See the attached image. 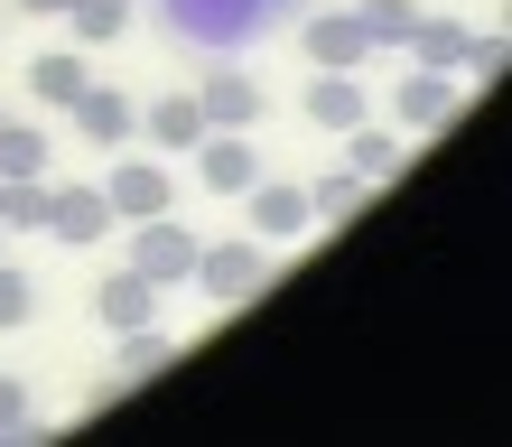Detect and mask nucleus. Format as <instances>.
Masks as SVG:
<instances>
[{"label":"nucleus","mask_w":512,"mask_h":447,"mask_svg":"<svg viewBox=\"0 0 512 447\" xmlns=\"http://www.w3.org/2000/svg\"><path fill=\"white\" fill-rule=\"evenodd\" d=\"M131 271L159 280V289L196 271V233L177 224V205H168V215H149V224H131Z\"/></svg>","instance_id":"obj_1"},{"label":"nucleus","mask_w":512,"mask_h":447,"mask_svg":"<svg viewBox=\"0 0 512 447\" xmlns=\"http://www.w3.org/2000/svg\"><path fill=\"white\" fill-rule=\"evenodd\" d=\"M103 205H112V224H149V215H168L177 205V177L159 159H122L103 177Z\"/></svg>","instance_id":"obj_2"},{"label":"nucleus","mask_w":512,"mask_h":447,"mask_svg":"<svg viewBox=\"0 0 512 447\" xmlns=\"http://www.w3.org/2000/svg\"><path fill=\"white\" fill-rule=\"evenodd\" d=\"M196 112H205V131H252V122H261V75H243V66H205Z\"/></svg>","instance_id":"obj_3"},{"label":"nucleus","mask_w":512,"mask_h":447,"mask_svg":"<svg viewBox=\"0 0 512 447\" xmlns=\"http://www.w3.org/2000/svg\"><path fill=\"white\" fill-rule=\"evenodd\" d=\"M205 298H224V308H233V298H252L261 289V243H215V252H205L196 243V271H187Z\"/></svg>","instance_id":"obj_4"},{"label":"nucleus","mask_w":512,"mask_h":447,"mask_svg":"<svg viewBox=\"0 0 512 447\" xmlns=\"http://www.w3.org/2000/svg\"><path fill=\"white\" fill-rule=\"evenodd\" d=\"M252 177H261V149H252V140H233V131H205V140H196V187L243 196Z\"/></svg>","instance_id":"obj_5"},{"label":"nucleus","mask_w":512,"mask_h":447,"mask_svg":"<svg viewBox=\"0 0 512 447\" xmlns=\"http://www.w3.org/2000/svg\"><path fill=\"white\" fill-rule=\"evenodd\" d=\"M252 243H298V233H308L317 215H308V187H261V177H252Z\"/></svg>","instance_id":"obj_6"},{"label":"nucleus","mask_w":512,"mask_h":447,"mask_svg":"<svg viewBox=\"0 0 512 447\" xmlns=\"http://www.w3.org/2000/svg\"><path fill=\"white\" fill-rule=\"evenodd\" d=\"M308 122H317V131H354V122H373V94H364L345 66H326V75L308 84Z\"/></svg>","instance_id":"obj_7"},{"label":"nucleus","mask_w":512,"mask_h":447,"mask_svg":"<svg viewBox=\"0 0 512 447\" xmlns=\"http://www.w3.org/2000/svg\"><path fill=\"white\" fill-rule=\"evenodd\" d=\"M47 233H56V243H103V233H112L103 187H56L47 196Z\"/></svg>","instance_id":"obj_8"},{"label":"nucleus","mask_w":512,"mask_h":447,"mask_svg":"<svg viewBox=\"0 0 512 447\" xmlns=\"http://www.w3.org/2000/svg\"><path fill=\"white\" fill-rule=\"evenodd\" d=\"M149 308H159V280H140L131 261H122V271H112V280L94 289V317L112 326V336H131V326H149Z\"/></svg>","instance_id":"obj_9"},{"label":"nucleus","mask_w":512,"mask_h":447,"mask_svg":"<svg viewBox=\"0 0 512 447\" xmlns=\"http://www.w3.org/2000/svg\"><path fill=\"white\" fill-rule=\"evenodd\" d=\"M66 112H75V131L94 140V149H112V140H131V131H140V112H131L122 94H103V84H84V94H75Z\"/></svg>","instance_id":"obj_10"},{"label":"nucleus","mask_w":512,"mask_h":447,"mask_svg":"<svg viewBox=\"0 0 512 447\" xmlns=\"http://www.w3.org/2000/svg\"><path fill=\"white\" fill-rule=\"evenodd\" d=\"M140 131H149V149H168V159H177V149L205 140V112H196V94H168V103L140 112Z\"/></svg>","instance_id":"obj_11"},{"label":"nucleus","mask_w":512,"mask_h":447,"mask_svg":"<svg viewBox=\"0 0 512 447\" xmlns=\"http://www.w3.org/2000/svg\"><path fill=\"white\" fill-rule=\"evenodd\" d=\"M364 28H354V10H336V19H308V66H364Z\"/></svg>","instance_id":"obj_12"},{"label":"nucleus","mask_w":512,"mask_h":447,"mask_svg":"<svg viewBox=\"0 0 512 447\" xmlns=\"http://www.w3.org/2000/svg\"><path fill=\"white\" fill-rule=\"evenodd\" d=\"M447 112H457V84H447L438 66H419V75L401 84V122H410V131H438Z\"/></svg>","instance_id":"obj_13"},{"label":"nucleus","mask_w":512,"mask_h":447,"mask_svg":"<svg viewBox=\"0 0 512 447\" xmlns=\"http://www.w3.org/2000/svg\"><path fill=\"white\" fill-rule=\"evenodd\" d=\"M84 84H94V75H84L75 47H56V56H38V66H28V94H38V103H75Z\"/></svg>","instance_id":"obj_14"},{"label":"nucleus","mask_w":512,"mask_h":447,"mask_svg":"<svg viewBox=\"0 0 512 447\" xmlns=\"http://www.w3.org/2000/svg\"><path fill=\"white\" fill-rule=\"evenodd\" d=\"M47 131L38 122H0V177H47Z\"/></svg>","instance_id":"obj_15"},{"label":"nucleus","mask_w":512,"mask_h":447,"mask_svg":"<svg viewBox=\"0 0 512 447\" xmlns=\"http://www.w3.org/2000/svg\"><path fill=\"white\" fill-rule=\"evenodd\" d=\"M354 28H364V47H410L419 10H410V0H364V10H354Z\"/></svg>","instance_id":"obj_16"},{"label":"nucleus","mask_w":512,"mask_h":447,"mask_svg":"<svg viewBox=\"0 0 512 447\" xmlns=\"http://www.w3.org/2000/svg\"><path fill=\"white\" fill-rule=\"evenodd\" d=\"M47 224V187L38 177H0V233H38Z\"/></svg>","instance_id":"obj_17"},{"label":"nucleus","mask_w":512,"mask_h":447,"mask_svg":"<svg viewBox=\"0 0 512 447\" xmlns=\"http://www.w3.org/2000/svg\"><path fill=\"white\" fill-rule=\"evenodd\" d=\"M66 19H75L84 47H103V38H122V28H131V0H66Z\"/></svg>","instance_id":"obj_18"},{"label":"nucleus","mask_w":512,"mask_h":447,"mask_svg":"<svg viewBox=\"0 0 512 447\" xmlns=\"http://www.w3.org/2000/svg\"><path fill=\"white\" fill-rule=\"evenodd\" d=\"M410 56H419V66H466V28L419 19V28H410Z\"/></svg>","instance_id":"obj_19"},{"label":"nucleus","mask_w":512,"mask_h":447,"mask_svg":"<svg viewBox=\"0 0 512 447\" xmlns=\"http://www.w3.org/2000/svg\"><path fill=\"white\" fill-rule=\"evenodd\" d=\"M364 187H373V177H354V168H345V177H317V187H308V215H326V224H345L354 205H364Z\"/></svg>","instance_id":"obj_20"},{"label":"nucleus","mask_w":512,"mask_h":447,"mask_svg":"<svg viewBox=\"0 0 512 447\" xmlns=\"http://www.w3.org/2000/svg\"><path fill=\"white\" fill-rule=\"evenodd\" d=\"M345 140H354V177H391V168H401V140H391V131H373V122H354Z\"/></svg>","instance_id":"obj_21"},{"label":"nucleus","mask_w":512,"mask_h":447,"mask_svg":"<svg viewBox=\"0 0 512 447\" xmlns=\"http://www.w3.org/2000/svg\"><path fill=\"white\" fill-rule=\"evenodd\" d=\"M38 317V280H19L10 261H0V336H10V326H28Z\"/></svg>","instance_id":"obj_22"},{"label":"nucleus","mask_w":512,"mask_h":447,"mask_svg":"<svg viewBox=\"0 0 512 447\" xmlns=\"http://www.w3.org/2000/svg\"><path fill=\"white\" fill-rule=\"evenodd\" d=\"M28 410H38V401H28V382H19V373H0V438H19V429H28Z\"/></svg>","instance_id":"obj_23"},{"label":"nucleus","mask_w":512,"mask_h":447,"mask_svg":"<svg viewBox=\"0 0 512 447\" xmlns=\"http://www.w3.org/2000/svg\"><path fill=\"white\" fill-rule=\"evenodd\" d=\"M159 364H168V345L149 336V326H131V345H122V373L140 382V373H159Z\"/></svg>","instance_id":"obj_24"},{"label":"nucleus","mask_w":512,"mask_h":447,"mask_svg":"<svg viewBox=\"0 0 512 447\" xmlns=\"http://www.w3.org/2000/svg\"><path fill=\"white\" fill-rule=\"evenodd\" d=\"M19 10H56V19H66V0H19Z\"/></svg>","instance_id":"obj_25"},{"label":"nucleus","mask_w":512,"mask_h":447,"mask_svg":"<svg viewBox=\"0 0 512 447\" xmlns=\"http://www.w3.org/2000/svg\"><path fill=\"white\" fill-rule=\"evenodd\" d=\"M0 122H10V112H0Z\"/></svg>","instance_id":"obj_26"}]
</instances>
